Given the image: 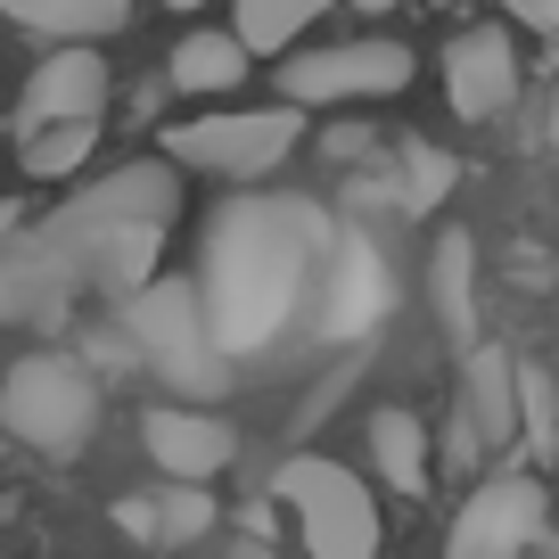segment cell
<instances>
[{
    "label": "cell",
    "mask_w": 559,
    "mask_h": 559,
    "mask_svg": "<svg viewBox=\"0 0 559 559\" xmlns=\"http://www.w3.org/2000/svg\"><path fill=\"white\" fill-rule=\"evenodd\" d=\"M0 17L50 41H99L132 25V0H0Z\"/></svg>",
    "instance_id": "15"
},
{
    "label": "cell",
    "mask_w": 559,
    "mask_h": 559,
    "mask_svg": "<svg viewBox=\"0 0 559 559\" xmlns=\"http://www.w3.org/2000/svg\"><path fill=\"white\" fill-rule=\"evenodd\" d=\"M165 9H198V0H165Z\"/></svg>",
    "instance_id": "27"
},
{
    "label": "cell",
    "mask_w": 559,
    "mask_h": 559,
    "mask_svg": "<svg viewBox=\"0 0 559 559\" xmlns=\"http://www.w3.org/2000/svg\"><path fill=\"white\" fill-rule=\"evenodd\" d=\"M354 9H370V17H386V9H395V0H354Z\"/></svg>",
    "instance_id": "24"
},
{
    "label": "cell",
    "mask_w": 559,
    "mask_h": 559,
    "mask_svg": "<svg viewBox=\"0 0 559 559\" xmlns=\"http://www.w3.org/2000/svg\"><path fill=\"white\" fill-rule=\"evenodd\" d=\"M99 107H107V58L91 50V41H67V50H50L34 74H25L17 140L50 132V123H99Z\"/></svg>",
    "instance_id": "9"
},
{
    "label": "cell",
    "mask_w": 559,
    "mask_h": 559,
    "mask_svg": "<svg viewBox=\"0 0 559 559\" xmlns=\"http://www.w3.org/2000/svg\"><path fill=\"white\" fill-rule=\"evenodd\" d=\"M305 140V107L272 99V107H230V116H190L165 132V157L190 165V174H214V181H263L272 165L297 157Z\"/></svg>",
    "instance_id": "5"
},
{
    "label": "cell",
    "mask_w": 559,
    "mask_h": 559,
    "mask_svg": "<svg viewBox=\"0 0 559 559\" xmlns=\"http://www.w3.org/2000/svg\"><path fill=\"white\" fill-rule=\"evenodd\" d=\"M437 9H453V0H437Z\"/></svg>",
    "instance_id": "28"
},
{
    "label": "cell",
    "mask_w": 559,
    "mask_h": 559,
    "mask_svg": "<svg viewBox=\"0 0 559 559\" xmlns=\"http://www.w3.org/2000/svg\"><path fill=\"white\" fill-rule=\"evenodd\" d=\"M116 526H123V535H140L148 551H181V543H198L214 526V493L165 477V493H132V502H116Z\"/></svg>",
    "instance_id": "12"
},
{
    "label": "cell",
    "mask_w": 559,
    "mask_h": 559,
    "mask_svg": "<svg viewBox=\"0 0 559 559\" xmlns=\"http://www.w3.org/2000/svg\"><path fill=\"white\" fill-rule=\"evenodd\" d=\"M370 469H379L395 493H428V486H437V453H428L419 412H403V403L370 412Z\"/></svg>",
    "instance_id": "14"
},
{
    "label": "cell",
    "mask_w": 559,
    "mask_h": 559,
    "mask_svg": "<svg viewBox=\"0 0 559 559\" xmlns=\"http://www.w3.org/2000/svg\"><path fill=\"white\" fill-rule=\"evenodd\" d=\"M444 99H453V116L493 123L519 99V41L502 25H461L453 50H444Z\"/></svg>",
    "instance_id": "11"
},
{
    "label": "cell",
    "mask_w": 559,
    "mask_h": 559,
    "mask_svg": "<svg viewBox=\"0 0 559 559\" xmlns=\"http://www.w3.org/2000/svg\"><path fill=\"white\" fill-rule=\"evenodd\" d=\"M321 9H330V0H239V25H230V34H239L255 58L263 50H297V34L321 17Z\"/></svg>",
    "instance_id": "18"
},
{
    "label": "cell",
    "mask_w": 559,
    "mask_h": 559,
    "mask_svg": "<svg viewBox=\"0 0 559 559\" xmlns=\"http://www.w3.org/2000/svg\"><path fill=\"white\" fill-rule=\"evenodd\" d=\"M461 419H469L477 437H486V453L519 437V362H510L502 346H469V379H461Z\"/></svg>",
    "instance_id": "13"
},
{
    "label": "cell",
    "mask_w": 559,
    "mask_h": 559,
    "mask_svg": "<svg viewBox=\"0 0 559 559\" xmlns=\"http://www.w3.org/2000/svg\"><path fill=\"white\" fill-rule=\"evenodd\" d=\"M123 337H132V362L157 386H174L181 403H214L230 386V346L214 337L206 288L198 280H148L140 297H123Z\"/></svg>",
    "instance_id": "3"
},
{
    "label": "cell",
    "mask_w": 559,
    "mask_h": 559,
    "mask_svg": "<svg viewBox=\"0 0 559 559\" xmlns=\"http://www.w3.org/2000/svg\"><path fill=\"white\" fill-rule=\"evenodd\" d=\"M17 230H25V206H17V198H0V247L17 239Z\"/></svg>",
    "instance_id": "23"
},
{
    "label": "cell",
    "mask_w": 559,
    "mask_h": 559,
    "mask_svg": "<svg viewBox=\"0 0 559 559\" xmlns=\"http://www.w3.org/2000/svg\"><path fill=\"white\" fill-rule=\"evenodd\" d=\"M526 559H559V543H543V551H526Z\"/></svg>",
    "instance_id": "25"
},
{
    "label": "cell",
    "mask_w": 559,
    "mask_h": 559,
    "mask_svg": "<svg viewBox=\"0 0 559 559\" xmlns=\"http://www.w3.org/2000/svg\"><path fill=\"white\" fill-rule=\"evenodd\" d=\"M453 181H461V174H453V157H444V148H428V140H412V148H403V206L428 214Z\"/></svg>",
    "instance_id": "21"
},
{
    "label": "cell",
    "mask_w": 559,
    "mask_h": 559,
    "mask_svg": "<svg viewBox=\"0 0 559 559\" xmlns=\"http://www.w3.org/2000/svg\"><path fill=\"white\" fill-rule=\"evenodd\" d=\"M181 214V181L165 157L116 165L74 190L58 214L25 223L0 247V330H58L83 297H140L157 280V247Z\"/></svg>",
    "instance_id": "1"
},
{
    "label": "cell",
    "mask_w": 559,
    "mask_h": 559,
    "mask_svg": "<svg viewBox=\"0 0 559 559\" xmlns=\"http://www.w3.org/2000/svg\"><path fill=\"white\" fill-rule=\"evenodd\" d=\"M437 321L453 346H477V247L469 230H437Z\"/></svg>",
    "instance_id": "17"
},
{
    "label": "cell",
    "mask_w": 559,
    "mask_h": 559,
    "mask_svg": "<svg viewBox=\"0 0 559 559\" xmlns=\"http://www.w3.org/2000/svg\"><path fill=\"white\" fill-rule=\"evenodd\" d=\"M519 428H526V453H535V461L559 453V395H551V370H526V362H519Z\"/></svg>",
    "instance_id": "20"
},
{
    "label": "cell",
    "mask_w": 559,
    "mask_h": 559,
    "mask_svg": "<svg viewBox=\"0 0 559 559\" xmlns=\"http://www.w3.org/2000/svg\"><path fill=\"white\" fill-rule=\"evenodd\" d=\"M140 444H148V461H157L165 477H181V486H206V477H223L230 461H239L230 419L206 412V403H157V412L140 419Z\"/></svg>",
    "instance_id": "10"
},
{
    "label": "cell",
    "mask_w": 559,
    "mask_h": 559,
    "mask_svg": "<svg viewBox=\"0 0 559 559\" xmlns=\"http://www.w3.org/2000/svg\"><path fill=\"white\" fill-rule=\"evenodd\" d=\"M412 83L403 41H337V50H288L280 58V99L288 107H346V99H386Z\"/></svg>",
    "instance_id": "7"
},
{
    "label": "cell",
    "mask_w": 559,
    "mask_h": 559,
    "mask_svg": "<svg viewBox=\"0 0 559 559\" xmlns=\"http://www.w3.org/2000/svg\"><path fill=\"white\" fill-rule=\"evenodd\" d=\"M543 526H551L543 477L535 469H502V477H486V486L461 502L444 559H526V551H543Z\"/></svg>",
    "instance_id": "8"
},
{
    "label": "cell",
    "mask_w": 559,
    "mask_h": 559,
    "mask_svg": "<svg viewBox=\"0 0 559 559\" xmlns=\"http://www.w3.org/2000/svg\"><path fill=\"white\" fill-rule=\"evenodd\" d=\"M99 148V123H50V132H25V174L34 181H67L91 165Z\"/></svg>",
    "instance_id": "19"
},
{
    "label": "cell",
    "mask_w": 559,
    "mask_h": 559,
    "mask_svg": "<svg viewBox=\"0 0 559 559\" xmlns=\"http://www.w3.org/2000/svg\"><path fill=\"white\" fill-rule=\"evenodd\" d=\"M551 140H559V91H551Z\"/></svg>",
    "instance_id": "26"
},
{
    "label": "cell",
    "mask_w": 559,
    "mask_h": 559,
    "mask_svg": "<svg viewBox=\"0 0 559 559\" xmlns=\"http://www.w3.org/2000/svg\"><path fill=\"white\" fill-rule=\"evenodd\" d=\"M0 428L41 461H74L99 437V379H91L83 354H17L0 370Z\"/></svg>",
    "instance_id": "4"
},
{
    "label": "cell",
    "mask_w": 559,
    "mask_h": 559,
    "mask_svg": "<svg viewBox=\"0 0 559 559\" xmlns=\"http://www.w3.org/2000/svg\"><path fill=\"white\" fill-rule=\"evenodd\" d=\"M297 272H305V239H297V214L280 206H230L214 223V255H206V313H214V337L230 354L263 346L297 297Z\"/></svg>",
    "instance_id": "2"
},
{
    "label": "cell",
    "mask_w": 559,
    "mask_h": 559,
    "mask_svg": "<svg viewBox=\"0 0 559 559\" xmlns=\"http://www.w3.org/2000/svg\"><path fill=\"white\" fill-rule=\"evenodd\" d=\"M510 9H519V25H535V34L559 41V0H510Z\"/></svg>",
    "instance_id": "22"
},
{
    "label": "cell",
    "mask_w": 559,
    "mask_h": 559,
    "mask_svg": "<svg viewBox=\"0 0 559 559\" xmlns=\"http://www.w3.org/2000/svg\"><path fill=\"white\" fill-rule=\"evenodd\" d=\"M247 67H255V50H247L239 34H181L174 41V91H190V99H223V91H239Z\"/></svg>",
    "instance_id": "16"
},
{
    "label": "cell",
    "mask_w": 559,
    "mask_h": 559,
    "mask_svg": "<svg viewBox=\"0 0 559 559\" xmlns=\"http://www.w3.org/2000/svg\"><path fill=\"white\" fill-rule=\"evenodd\" d=\"M280 502L297 510L305 559H379V502L354 469L321 453H297L280 469Z\"/></svg>",
    "instance_id": "6"
}]
</instances>
